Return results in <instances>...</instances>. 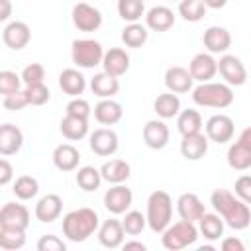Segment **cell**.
Listing matches in <instances>:
<instances>
[{"label": "cell", "instance_id": "cell-21", "mask_svg": "<svg viewBox=\"0 0 251 251\" xmlns=\"http://www.w3.org/2000/svg\"><path fill=\"white\" fill-rule=\"evenodd\" d=\"M102 67L108 75L112 76H122L127 73L129 69V55L126 53V49H120V47H112L110 51L104 53V59H102Z\"/></svg>", "mask_w": 251, "mask_h": 251}, {"label": "cell", "instance_id": "cell-39", "mask_svg": "<svg viewBox=\"0 0 251 251\" xmlns=\"http://www.w3.org/2000/svg\"><path fill=\"white\" fill-rule=\"evenodd\" d=\"M25 243V229H12V227H0V247L14 251L24 247Z\"/></svg>", "mask_w": 251, "mask_h": 251}, {"label": "cell", "instance_id": "cell-52", "mask_svg": "<svg viewBox=\"0 0 251 251\" xmlns=\"http://www.w3.org/2000/svg\"><path fill=\"white\" fill-rule=\"evenodd\" d=\"M206 4V8H212V10H220L227 4V0H202Z\"/></svg>", "mask_w": 251, "mask_h": 251}, {"label": "cell", "instance_id": "cell-6", "mask_svg": "<svg viewBox=\"0 0 251 251\" xmlns=\"http://www.w3.org/2000/svg\"><path fill=\"white\" fill-rule=\"evenodd\" d=\"M73 63L80 69H94L96 65H102L104 49L96 39H75L71 47Z\"/></svg>", "mask_w": 251, "mask_h": 251}, {"label": "cell", "instance_id": "cell-36", "mask_svg": "<svg viewBox=\"0 0 251 251\" xmlns=\"http://www.w3.org/2000/svg\"><path fill=\"white\" fill-rule=\"evenodd\" d=\"M102 180H104V178H102L100 169H94V167H90V165L80 167L78 173H76V184H78L84 192H94V190L100 186Z\"/></svg>", "mask_w": 251, "mask_h": 251}, {"label": "cell", "instance_id": "cell-35", "mask_svg": "<svg viewBox=\"0 0 251 251\" xmlns=\"http://www.w3.org/2000/svg\"><path fill=\"white\" fill-rule=\"evenodd\" d=\"M147 37H149L147 27L141 25V24H137V22H133V24H129V25H126L122 29V41H124V45H127L131 49L141 47L147 41Z\"/></svg>", "mask_w": 251, "mask_h": 251}, {"label": "cell", "instance_id": "cell-19", "mask_svg": "<svg viewBox=\"0 0 251 251\" xmlns=\"http://www.w3.org/2000/svg\"><path fill=\"white\" fill-rule=\"evenodd\" d=\"M61 210H63L61 196L59 194H45L35 204V218L43 224H51L61 216Z\"/></svg>", "mask_w": 251, "mask_h": 251}, {"label": "cell", "instance_id": "cell-42", "mask_svg": "<svg viewBox=\"0 0 251 251\" xmlns=\"http://www.w3.org/2000/svg\"><path fill=\"white\" fill-rule=\"evenodd\" d=\"M24 92H25V96H27V104H31V106H43V104L49 102V98H51V92H49V88H47L43 82L27 84V86L24 88Z\"/></svg>", "mask_w": 251, "mask_h": 251}, {"label": "cell", "instance_id": "cell-28", "mask_svg": "<svg viewBox=\"0 0 251 251\" xmlns=\"http://www.w3.org/2000/svg\"><path fill=\"white\" fill-rule=\"evenodd\" d=\"M100 173H102V178L106 182H110V184H122L124 180L129 178L131 169H129V163H126L124 159H110V161H106L102 165Z\"/></svg>", "mask_w": 251, "mask_h": 251}, {"label": "cell", "instance_id": "cell-5", "mask_svg": "<svg viewBox=\"0 0 251 251\" xmlns=\"http://www.w3.org/2000/svg\"><path fill=\"white\" fill-rule=\"evenodd\" d=\"M196 239H198V227L194 226V222H188L182 218H180V222H176L173 226L169 224V227L161 235V243L169 251L184 249V247L192 245Z\"/></svg>", "mask_w": 251, "mask_h": 251}, {"label": "cell", "instance_id": "cell-24", "mask_svg": "<svg viewBox=\"0 0 251 251\" xmlns=\"http://www.w3.org/2000/svg\"><path fill=\"white\" fill-rule=\"evenodd\" d=\"M78 161H80V153L75 145L71 143H61L55 147L53 151V165L63 171V173H69V171H75L78 167Z\"/></svg>", "mask_w": 251, "mask_h": 251}, {"label": "cell", "instance_id": "cell-2", "mask_svg": "<svg viewBox=\"0 0 251 251\" xmlns=\"http://www.w3.org/2000/svg\"><path fill=\"white\" fill-rule=\"evenodd\" d=\"M100 227V218L92 208H76L63 218V235L69 241H86Z\"/></svg>", "mask_w": 251, "mask_h": 251}, {"label": "cell", "instance_id": "cell-43", "mask_svg": "<svg viewBox=\"0 0 251 251\" xmlns=\"http://www.w3.org/2000/svg\"><path fill=\"white\" fill-rule=\"evenodd\" d=\"M22 75H16L14 71H2L0 73V94L2 96H8V94H14L20 90L22 86Z\"/></svg>", "mask_w": 251, "mask_h": 251}, {"label": "cell", "instance_id": "cell-31", "mask_svg": "<svg viewBox=\"0 0 251 251\" xmlns=\"http://www.w3.org/2000/svg\"><path fill=\"white\" fill-rule=\"evenodd\" d=\"M61 133L69 141H78L88 133V120L76 118V116H65L61 120Z\"/></svg>", "mask_w": 251, "mask_h": 251}, {"label": "cell", "instance_id": "cell-40", "mask_svg": "<svg viewBox=\"0 0 251 251\" xmlns=\"http://www.w3.org/2000/svg\"><path fill=\"white\" fill-rule=\"evenodd\" d=\"M178 14L186 22H200L206 14V4L202 0H180L178 2Z\"/></svg>", "mask_w": 251, "mask_h": 251}, {"label": "cell", "instance_id": "cell-1", "mask_svg": "<svg viewBox=\"0 0 251 251\" xmlns=\"http://www.w3.org/2000/svg\"><path fill=\"white\" fill-rule=\"evenodd\" d=\"M210 200H212L214 210L224 218V222L229 227L239 231L251 224V210H249L247 202H243L237 194L224 190V188H218L212 192Z\"/></svg>", "mask_w": 251, "mask_h": 251}, {"label": "cell", "instance_id": "cell-50", "mask_svg": "<svg viewBox=\"0 0 251 251\" xmlns=\"http://www.w3.org/2000/svg\"><path fill=\"white\" fill-rule=\"evenodd\" d=\"M222 249L224 251H245V245L239 237H226L222 241Z\"/></svg>", "mask_w": 251, "mask_h": 251}, {"label": "cell", "instance_id": "cell-18", "mask_svg": "<svg viewBox=\"0 0 251 251\" xmlns=\"http://www.w3.org/2000/svg\"><path fill=\"white\" fill-rule=\"evenodd\" d=\"M176 210H178V216L182 220H188V222H194V224L206 214L204 204L200 202V198L194 192L180 194L178 200H176Z\"/></svg>", "mask_w": 251, "mask_h": 251}, {"label": "cell", "instance_id": "cell-37", "mask_svg": "<svg viewBox=\"0 0 251 251\" xmlns=\"http://www.w3.org/2000/svg\"><path fill=\"white\" fill-rule=\"evenodd\" d=\"M12 190H14L16 198H20V200H31L39 192V182H37V178L29 176V175H22V176L16 178Z\"/></svg>", "mask_w": 251, "mask_h": 251}, {"label": "cell", "instance_id": "cell-44", "mask_svg": "<svg viewBox=\"0 0 251 251\" xmlns=\"http://www.w3.org/2000/svg\"><path fill=\"white\" fill-rule=\"evenodd\" d=\"M43 78H45V69H43V65H39V63H31V65H27V67L22 71V80H24L25 86H27V84L43 82Z\"/></svg>", "mask_w": 251, "mask_h": 251}, {"label": "cell", "instance_id": "cell-49", "mask_svg": "<svg viewBox=\"0 0 251 251\" xmlns=\"http://www.w3.org/2000/svg\"><path fill=\"white\" fill-rule=\"evenodd\" d=\"M12 173H14V169H12L10 161L8 159H2L0 161V184L2 186H6L12 180Z\"/></svg>", "mask_w": 251, "mask_h": 251}, {"label": "cell", "instance_id": "cell-33", "mask_svg": "<svg viewBox=\"0 0 251 251\" xmlns=\"http://www.w3.org/2000/svg\"><path fill=\"white\" fill-rule=\"evenodd\" d=\"M227 165L231 169H235V171H247V169H251V149H247L245 145H241L239 141H235L227 149Z\"/></svg>", "mask_w": 251, "mask_h": 251}, {"label": "cell", "instance_id": "cell-48", "mask_svg": "<svg viewBox=\"0 0 251 251\" xmlns=\"http://www.w3.org/2000/svg\"><path fill=\"white\" fill-rule=\"evenodd\" d=\"M233 188H235V194H237L243 202L251 204V175H241V176L235 180Z\"/></svg>", "mask_w": 251, "mask_h": 251}, {"label": "cell", "instance_id": "cell-8", "mask_svg": "<svg viewBox=\"0 0 251 251\" xmlns=\"http://www.w3.org/2000/svg\"><path fill=\"white\" fill-rule=\"evenodd\" d=\"M218 71H220L222 78L226 80V84H229V86H241L247 80V71H245L241 59L235 57V55H224V57H220Z\"/></svg>", "mask_w": 251, "mask_h": 251}, {"label": "cell", "instance_id": "cell-46", "mask_svg": "<svg viewBox=\"0 0 251 251\" xmlns=\"http://www.w3.org/2000/svg\"><path fill=\"white\" fill-rule=\"evenodd\" d=\"M67 245L63 239H59L57 235H41L37 241V251H65Z\"/></svg>", "mask_w": 251, "mask_h": 251}, {"label": "cell", "instance_id": "cell-34", "mask_svg": "<svg viewBox=\"0 0 251 251\" xmlns=\"http://www.w3.org/2000/svg\"><path fill=\"white\" fill-rule=\"evenodd\" d=\"M176 127L182 135H188V133H198L202 129V116L198 110H182L178 112L176 116Z\"/></svg>", "mask_w": 251, "mask_h": 251}, {"label": "cell", "instance_id": "cell-20", "mask_svg": "<svg viewBox=\"0 0 251 251\" xmlns=\"http://www.w3.org/2000/svg\"><path fill=\"white\" fill-rule=\"evenodd\" d=\"M124 235H126V231H124L122 222L120 220H114V218L106 220L98 227V241L104 247H108V249H116V247L124 245Z\"/></svg>", "mask_w": 251, "mask_h": 251}, {"label": "cell", "instance_id": "cell-13", "mask_svg": "<svg viewBox=\"0 0 251 251\" xmlns=\"http://www.w3.org/2000/svg\"><path fill=\"white\" fill-rule=\"evenodd\" d=\"M188 71L194 80L198 82H210L218 73V61L210 53H198L192 57Z\"/></svg>", "mask_w": 251, "mask_h": 251}, {"label": "cell", "instance_id": "cell-7", "mask_svg": "<svg viewBox=\"0 0 251 251\" xmlns=\"http://www.w3.org/2000/svg\"><path fill=\"white\" fill-rule=\"evenodd\" d=\"M73 24H75L76 29L90 33V31H96L102 25V14H100L98 8H94L86 2H78L73 8Z\"/></svg>", "mask_w": 251, "mask_h": 251}, {"label": "cell", "instance_id": "cell-29", "mask_svg": "<svg viewBox=\"0 0 251 251\" xmlns=\"http://www.w3.org/2000/svg\"><path fill=\"white\" fill-rule=\"evenodd\" d=\"M90 88H92V92H94L96 96H100V98H112V96L118 94V90H120V80H118V76H112V75H108L106 71H102V73H96V75L92 76Z\"/></svg>", "mask_w": 251, "mask_h": 251}, {"label": "cell", "instance_id": "cell-16", "mask_svg": "<svg viewBox=\"0 0 251 251\" xmlns=\"http://www.w3.org/2000/svg\"><path fill=\"white\" fill-rule=\"evenodd\" d=\"M206 151H208V135H204L202 131L182 135L180 153L186 161H198L206 155Z\"/></svg>", "mask_w": 251, "mask_h": 251}, {"label": "cell", "instance_id": "cell-38", "mask_svg": "<svg viewBox=\"0 0 251 251\" xmlns=\"http://www.w3.org/2000/svg\"><path fill=\"white\" fill-rule=\"evenodd\" d=\"M145 0H118V14L122 20L133 24L137 22L145 12Z\"/></svg>", "mask_w": 251, "mask_h": 251}, {"label": "cell", "instance_id": "cell-23", "mask_svg": "<svg viewBox=\"0 0 251 251\" xmlns=\"http://www.w3.org/2000/svg\"><path fill=\"white\" fill-rule=\"evenodd\" d=\"M122 116H124L122 104L112 100V98H102L94 106V118L102 126H114V124H118L122 120Z\"/></svg>", "mask_w": 251, "mask_h": 251}, {"label": "cell", "instance_id": "cell-3", "mask_svg": "<svg viewBox=\"0 0 251 251\" xmlns=\"http://www.w3.org/2000/svg\"><path fill=\"white\" fill-rule=\"evenodd\" d=\"M192 100L202 108H227L233 102V90L224 82H200L192 90Z\"/></svg>", "mask_w": 251, "mask_h": 251}, {"label": "cell", "instance_id": "cell-55", "mask_svg": "<svg viewBox=\"0 0 251 251\" xmlns=\"http://www.w3.org/2000/svg\"><path fill=\"white\" fill-rule=\"evenodd\" d=\"M178 2H180V0H178Z\"/></svg>", "mask_w": 251, "mask_h": 251}, {"label": "cell", "instance_id": "cell-22", "mask_svg": "<svg viewBox=\"0 0 251 251\" xmlns=\"http://www.w3.org/2000/svg\"><path fill=\"white\" fill-rule=\"evenodd\" d=\"M231 45V35L222 25H210L204 31V47L210 53H226Z\"/></svg>", "mask_w": 251, "mask_h": 251}, {"label": "cell", "instance_id": "cell-11", "mask_svg": "<svg viewBox=\"0 0 251 251\" xmlns=\"http://www.w3.org/2000/svg\"><path fill=\"white\" fill-rule=\"evenodd\" d=\"M118 133L110 127H98L90 135V149L100 157H110L118 151Z\"/></svg>", "mask_w": 251, "mask_h": 251}, {"label": "cell", "instance_id": "cell-27", "mask_svg": "<svg viewBox=\"0 0 251 251\" xmlns=\"http://www.w3.org/2000/svg\"><path fill=\"white\" fill-rule=\"evenodd\" d=\"M59 86H61V90H63L65 94L76 98L78 94L84 92V88H86V78H84L82 73L76 71V69H63L61 75H59Z\"/></svg>", "mask_w": 251, "mask_h": 251}, {"label": "cell", "instance_id": "cell-26", "mask_svg": "<svg viewBox=\"0 0 251 251\" xmlns=\"http://www.w3.org/2000/svg\"><path fill=\"white\" fill-rule=\"evenodd\" d=\"M145 25L153 31H167L175 25V14L167 6H155L145 16Z\"/></svg>", "mask_w": 251, "mask_h": 251}, {"label": "cell", "instance_id": "cell-14", "mask_svg": "<svg viewBox=\"0 0 251 251\" xmlns=\"http://www.w3.org/2000/svg\"><path fill=\"white\" fill-rule=\"evenodd\" d=\"M29 37H31V31L25 22H10L2 31L4 43L14 51L24 49L29 43Z\"/></svg>", "mask_w": 251, "mask_h": 251}, {"label": "cell", "instance_id": "cell-12", "mask_svg": "<svg viewBox=\"0 0 251 251\" xmlns=\"http://www.w3.org/2000/svg\"><path fill=\"white\" fill-rule=\"evenodd\" d=\"M131 200H133V194L124 184H114L104 194V206H106V210L110 214H116V216L118 214H126L127 208L131 206Z\"/></svg>", "mask_w": 251, "mask_h": 251}, {"label": "cell", "instance_id": "cell-51", "mask_svg": "<svg viewBox=\"0 0 251 251\" xmlns=\"http://www.w3.org/2000/svg\"><path fill=\"white\" fill-rule=\"evenodd\" d=\"M241 145H245L247 149H251V126L249 127H245L241 133H239V139H237Z\"/></svg>", "mask_w": 251, "mask_h": 251}, {"label": "cell", "instance_id": "cell-9", "mask_svg": "<svg viewBox=\"0 0 251 251\" xmlns=\"http://www.w3.org/2000/svg\"><path fill=\"white\" fill-rule=\"evenodd\" d=\"M206 135L210 141H216V143H227L231 137H233V120L226 114H216L212 116L208 122H206Z\"/></svg>", "mask_w": 251, "mask_h": 251}, {"label": "cell", "instance_id": "cell-4", "mask_svg": "<svg viewBox=\"0 0 251 251\" xmlns=\"http://www.w3.org/2000/svg\"><path fill=\"white\" fill-rule=\"evenodd\" d=\"M173 218V200L165 190H155L147 198V226L155 233H163Z\"/></svg>", "mask_w": 251, "mask_h": 251}, {"label": "cell", "instance_id": "cell-54", "mask_svg": "<svg viewBox=\"0 0 251 251\" xmlns=\"http://www.w3.org/2000/svg\"><path fill=\"white\" fill-rule=\"evenodd\" d=\"M124 249H139V251H145V245L141 241H126L124 243Z\"/></svg>", "mask_w": 251, "mask_h": 251}, {"label": "cell", "instance_id": "cell-53", "mask_svg": "<svg viewBox=\"0 0 251 251\" xmlns=\"http://www.w3.org/2000/svg\"><path fill=\"white\" fill-rule=\"evenodd\" d=\"M2 2V12H0V20L6 22L10 18V0H0Z\"/></svg>", "mask_w": 251, "mask_h": 251}, {"label": "cell", "instance_id": "cell-10", "mask_svg": "<svg viewBox=\"0 0 251 251\" xmlns=\"http://www.w3.org/2000/svg\"><path fill=\"white\" fill-rule=\"evenodd\" d=\"M29 226V212L24 204L8 202L0 210V227H12V229H27Z\"/></svg>", "mask_w": 251, "mask_h": 251}, {"label": "cell", "instance_id": "cell-32", "mask_svg": "<svg viewBox=\"0 0 251 251\" xmlns=\"http://www.w3.org/2000/svg\"><path fill=\"white\" fill-rule=\"evenodd\" d=\"M198 231L210 241L220 239L224 235V218L218 212L216 214H204L198 220Z\"/></svg>", "mask_w": 251, "mask_h": 251}, {"label": "cell", "instance_id": "cell-17", "mask_svg": "<svg viewBox=\"0 0 251 251\" xmlns=\"http://www.w3.org/2000/svg\"><path fill=\"white\" fill-rule=\"evenodd\" d=\"M192 75L184 67H169L165 73V86L175 94H184L192 90Z\"/></svg>", "mask_w": 251, "mask_h": 251}, {"label": "cell", "instance_id": "cell-25", "mask_svg": "<svg viewBox=\"0 0 251 251\" xmlns=\"http://www.w3.org/2000/svg\"><path fill=\"white\" fill-rule=\"evenodd\" d=\"M22 145H24V133L12 124H4L0 127V153L4 157L14 155L22 149Z\"/></svg>", "mask_w": 251, "mask_h": 251}, {"label": "cell", "instance_id": "cell-15", "mask_svg": "<svg viewBox=\"0 0 251 251\" xmlns=\"http://www.w3.org/2000/svg\"><path fill=\"white\" fill-rule=\"evenodd\" d=\"M169 127L163 120H149L143 126V141L149 149H163L169 143Z\"/></svg>", "mask_w": 251, "mask_h": 251}, {"label": "cell", "instance_id": "cell-47", "mask_svg": "<svg viewBox=\"0 0 251 251\" xmlns=\"http://www.w3.org/2000/svg\"><path fill=\"white\" fill-rule=\"evenodd\" d=\"M2 104H4V108H6V110L16 112V110H22V108H25V106H27V96H25V92H24V90H18V92H14V94L4 96Z\"/></svg>", "mask_w": 251, "mask_h": 251}, {"label": "cell", "instance_id": "cell-30", "mask_svg": "<svg viewBox=\"0 0 251 251\" xmlns=\"http://www.w3.org/2000/svg\"><path fill=\"white\" fill-rule=\"evenodd\" d=\"M153 110L157 112V116L161 118V120H169V118H175V116H178V112H180V100H178V96L175 94V92H163V94H159L157 98H155V102H153Z\"/></svg>", "mask_w": 251, "mask_h": 251}, {"label": "cell", "instance_id": "cell-45", "mask_svg": "<svg viewBox=\"0 0 251 251\" xmlns=\"http://www.w3.org/2000/svg\"><path fill=\"white\" fill-rule=\"evenodd\" d=\"M67 114L69 116H76V118H84L88 120L90 116V104L84 100V98H73L69 104H67Z\"/></svg>", "mask_w": 251, "mask_h": 251}, {"label": "cell", "instance_id": "cell-41", "mask_svg": "<svg viewBox=\"0 0 251 251\" xmlns=\"http://www.w3.org/2000/svg\"><path fill=\"white\" fill-rule=\"evenodd\" d=\"M122 226H124V231L127 235H137L147 226V216H143L137 210H129V212H126V216L122 220Z\"/></svg>", "mask_w": 251, "mask_h": 251}]
</instances>
